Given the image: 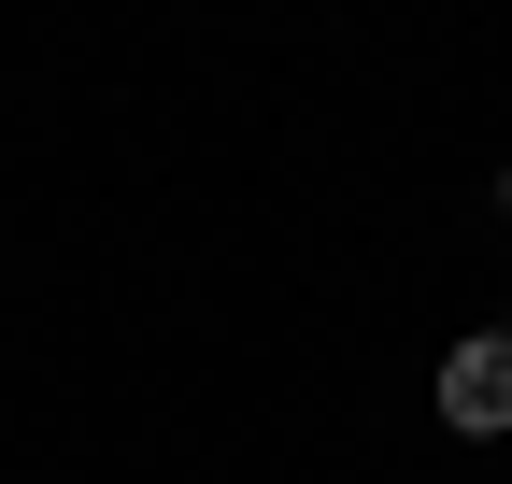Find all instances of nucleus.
<instances>
[{
    "instance_id": "f257e3e1",
    "label": "nucleus",
    "mask_w": 512,
    "mask_h": 484,
    "mask_svg": "<svg viewBox=\"0 0 512 484\" xmlns=\"http://www.w3.org/2000/svg\"><path fill=\"white\" fill-rule=\"evenodd\" d=\"M441 413H456V428H512V328L456 342V371H441Z\"/></svg>"
}]
</instances>
